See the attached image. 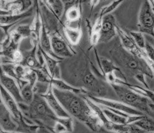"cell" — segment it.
<instances>
[{"label": "cell", "instance_id": "83f0119b", "mask_svg": "<svg viewBox=\"0 0 154 133\" xmlns=\"http://www.w3.org/2000/svg\"><path fill=\"white\" fill-rule=\"evenodd\" d=\"M130 34L136 45L140 49H144L145 50L146 42L142 33L139 32H131Z\"/></svg>", "mask_w": 154, "mask_h": 133}, {"label": "cell", "instance_id": "ba28073f", "mask_svg": "<svg viewBox=\"0 0 154 133\" xmlns=\"http://www.w3.org/2000/svg\"><path fill=\"white\" fill-rule=\"evenodd\" d=\"M0 83L5 90L14 97L18 104L24 103L21 96L20 88L17 81L4 72L1 66V61H0Z\"/></svg>", "mask_w": 154, "mask_h": 133}, {"label": "cell", "instance_id": "2e32d148", "mask_svg": "<svg viewBox=\"0 0 154 133\" xmlns=\"http://www.w3.org/2000/svg\"><path fill=\"white\" fill-rule=\"evenodd\" d=\"M40 47L43 52H45L49 55H51V57L56 58L57 60H60L54 53L52 51L51 37L49 36L48 32L43 23L40 34Z\"/></svg>", "mask_w": 154, "mask_h": 133}, {"label": "cell", "instance_id": "277c9868", "mask_svg": "<svg viewBox=\"0 0 154 133\" xmlns=\"http://www.w3.org/2000/svg\"><path fill=\"white\" fill-rule=\"evenodd\" d=\"M109 84L120 102L140 111L145 115L150 117L153 116L154 114L149 107V103L151 101L147 98L137 93L125 85L115 83Z\"/></svg>", "mask_w": 154, "mask_h": 133}, {"label": "cell", "instance_id": "8d00e7d4", "mask_svg": "<svg viewBox=\"0 0 154 133\" xmlns=\"http://www.w3.org/2000/svg\"><path fill=\"white\" fill-rule=\"evenodd\" d=\"M149 107H150V108L152 112L154 114V103L150 102L149 103Z\"/></svg>", "mask_w": 154, "mask_h": 133}, {"label": "cell", "instance_id": "d590c367", "mask_svg": "<svg viewBox=\"0 0 154 133\" xmlns=\"http://www.w3.org/2000/svg\"><path fill=\"white\" fill-rule=\"evenodd\" d=\"M95 133H117V132H114L113 131H111V130H108V129H106L104 127H102L100 130H98Z\"/></svg>", "mask_w": 154, "mask_h": 133}, {"label": "cell", "instance_id": "ac0fdd59", "mask_svg": "<svg viewBox=\"0 0 154 133\" xmlns=\"http://www.w3.org/2000/svg\"><path fill=\"white\" fill-rule=\"evenodd\" d=\"M105 128L117 133H146L134 124H117L110 122Z\"/></svg>", "mask_w": 154, "mask_h": 133}, {"label": "cell", "instance_id": "7402d4cb", "mask_svg": "<svg viewBox=\"0 0 154 133\" xmlns=\"http://www.w3.org/2000/svg\"><path fill=\"white\" fill-rule=\"evenodd\" d=\"M100 107L102 108L103 113L104 115H105L106 118L109 120V121H110L111 123L114 124H127V122H128L127 118L123 117L122 115L115 114L113 112H112V111L109 110L103 107L100 106Z\"/></svg>", "mask_w": 154, "mask_h": 133}, {"label": "cell", "instance_id": "60d3db41", "mask_svg": "<svg viewBox=\"0 0 154 133\" xmlns=\"http://www.w3.org/2000/svg\"><path fill=\"white\" fill-rule=\"evenodd\" d=\"M153 34H154V29H153Z\"/></svg>", "mask_w": 154, "mask_h": 133}, {"label": "cell", "instance_id": "b9f144b4", "mask_svg": "<svg viewBox=\"0 0 154 133\" xmlns=\"http://www.w3.org/2000/svg\"><path fill=\"white\" fill-rule=\"evenodd\" d=\"M0 85H1V83H0Z\"/></svg>", "mask_w": 154, "mask_h": 133}, {"label": "cell", "instance_id": "74e56055", "mask_svg": "<svg viewBox=\"0 0 154 133\" xmlns=\"http://www.w3.org/2000/svg\"><path fill=\"white\" fill-rule=\"evenodd\" d=\"M14 1V0H6L7 2H9V1Z\"/></svg>", "mask_w": 154, "mask_h": 133}, {"label": "cell", "instance_id": "5bb4252c", "mask_svg": "<svg viewBox=\"0 0 154 133\" xmlns=\"http://www.w3.org/2000/svg\"><path fill=\"white\" fill-rule=\"evenodd\" d=\"M32 0H14L6 3V10L11 14L18 15L25 13L32 8Z\"/></svg>", "mask_w": 154, "mask_h": 133}, {"label": "cell", "instance_id": "5b68a950", "mask_svg": "<svg viewBox=\"0 0 154 133\" xmlns=\"http://www.w3.org/2000/svg\"><path fill=\"white\" fill-rule=\"evenodd\" d=\"M81 81L87 95L99 98H107L108 89L105 84L99 80L92 72L87 68L81 74Z\"/></svg>", "mask_w": 154, "mask_h": 133}, {"label": "cell", "instance_id": "8fae6325", "mask_svg": "<svg viewBox=\"0 0 154 133\" xmlns=\"http://www.w3.org/2000/svg\"><path fill=\"white\" fill-rule=\"evenodd\" d=\"M114 22L115 19L113 15L108 14L104 16L98 41L106 43L113 38L115 35Z\"/></svg>", "mask_w": 154, "mask_h": 133}, {"label": "cell", "instance_id": "f1b7e54d", "mask_svg": "<svg viewBox=\"0 0 154 133\" xmlns=\"http://www.w3.org/2000/svg\"><path fill=\"white\" fill-rule=\"evenodd\" d=\"M23 38L28 37L32 34V29L30 25H20L15 29Z\"/></svg>", "mask_w": 154, "mask_h": 133}, {"label": "cell", "instance_id": "7bdbcfd3", "mask_svg": "<svg viewBox=\"0 0 154 133\" xmlns=\"http://www.w3.org/2000/svg\"><path fill=\"white\" fill-rule=\"evenodd\" d=\"M153 133H154V132H153Z\"/></svg>", "mask_w": 154, "mask_h": 133}, {"label": "cell", "instance_id": "8992f818", "mask_svg": "<svg viewBox=\"0 0 154 133\" xmlns=\"http://www.w3.org/2000/svg\"><path fill=\"white\" fill-rule=\"evenodd\" d=\"M87 96L89 98H90L91 100L94 102V103L104 107L117 110L120 111V112H124L125 114H128L131 115H145L143 113L140 112V111L137 110L133 107H131L129 106V105L121 102L119 100L117 101V100H115V99H112L99 98V97L89 95H87Z\"/></svg>", "mask_w": 154, "mask_h": 133}, {"label": "cell", "instance_id": "3957f363", "mask_svg": "<svg viewBox=\"0 0 154 133\" xmlns=\"http://www.w3.org/2000/svg\"><path fill=\"white\" fill-rule=\"evenodd\" d=\"M27 113L35 124L48 129H52L56 123L59 122L61 119L55 114L45 98L35 93L33 99L29 105Z\"/></svg>", "mask_w": 154, "mask_h": 133}, {"label": "cell", "instance_id": "6da1fadb", "mask_svg": "<svg viewBox=\"0 0 154 133\" xmlns=\"http://www.w3.org/2000/svg\"><path fill=\"white\" fill-rule=\"evenodd\" d=\"M52 90L55 96L71 117L79 120L94 132L103 127L101 120L84 97L73 92L60 90L52 86Z\"/></svg>", "mask_w": 154, "mask_h": 133}, {"label": "cell", "instance_id": "1f68e13d", "mask_svg": "<svg viewBox=\"0 0 154 133\" xmlns=\"http://www.w3.org/2000/svg\"><path fill=\"white\" fill-rule=\"evenodd\" d=\"M145 52L147 55V57L154 62V48L150 44L146 43L145 48Z\"/></svg>", "mask_w": 154, "mask_h": 133}, {"label": "cell", "instance_id": "7c38bea8", "mask_svg": "<svg viewBox=\"0 0 154 133\" xmlns=\"http://www.w3.org/2000/svg\"><path fill=\"white\" fill-rule=\"evenodd\" d=\"M42 96L45 99V100L49 105V107H51L53 112L59 118L65 119L71 117L66 111L65 110L61 103L59 102L57 98L54 95L52 90V85L48 92L46 94H45V95H42Z\"/></svg>", "mask_w": 154, "mask_h": 133}, {"label": "cell", "instance_id": "9c48e42d", "mask_svg": "<svg viewBox=\"0 0 154 133\" xmlns=\"http://www.w3.org/2000/svg\"><path fill=\"white\" fill-rule=\"evenodd\" d=\"M139 21L142 31L153 34L154 14L148 0L143 3L139 15Z\"/></svg>", "mask_w": 154, "mask_h": 133}, {"label": "cell", "instance_id": "e575fe53", "mask_svg": "<svg viewBox=\"0 0 154 133\" xmlns=\"http://www.w3.org/2000/svg\"><path fill=\"white\" fill-rule=\"evenodd\" d=\"M38 133H54L51 130L48 129V128L43 126H40L39 130L38 131Z\"/></svg>", "mask_w": 154, "mask_h": 133}, {"label": "cell", "instance_id": "9a60e30c", "mask_svg": "<svg viewBox=\"0 0 154 133\" xmlns=\"http://www.w3.org/2000/svg\"><path fill=\"white\" fill-rule=\"evenodd\" d=\"M39 49L42 54L44 63L46 65V68L49 74L54 79H60V69L58 65L59 62L57 60L51 57V55H49L45 52H43L40 46Z\"/></svg>", "mask_w": 154, "mask_h": 133}, {"label": "cell", "instance_id": "d6a6232c", "mask_svg": "<svg viewBox=\"0 0 154 133\" xmlns=\"http://www.w3.org/2000/svg\"><path fill=\"white\" fill-rule=\"evenodd\" d=\"M64 6V15L70 8L75 6L77 0H61ZM63 15V16H64Z\"/></svg>", "mask_w": 154, "mask_h": 133}, {"label": "cell", "instance_id": "30bf717a", "mask_svg": "<svg viewBox=\"0 0 154 133\" xmlns=\"http://www.w3.org/2000/svg\"><path fill=\"white\" fill-rule=\"evenodd\" d=\"M51 45L54 53L60 59L69 58L73 56L68 44L59 36L54 34L51 37Z\"/></svg>", "mask_w": 154, "mask_h": 133}, {"label": "cell", "instance_id": "44dd1931", "mask_svg": "<svg viewBox=\"0 0 154 133\" xmlns=\"http://www.w3.org/2000/svg\"><path fill=\"white\" fill-rule=\"evenodd\" d=\"M133 124L145 132H154V119L149 115H144Z\"/></svg>", "mask_w": 154, "mask_h": 133}, {"label": "cell", "instance_id": "d6986e66", "mask_svg": "<svg viewBox=\"0 0 154 133\" xmlns=\"http://www.w3.org/2000/svg\"><path fill=\"white\" fill-rule=\"evenodd\" d=\"M32 11H33V9L31 8L27 12L21 14H8L0 15V27H2V25L7 26L13 25L20 20L28 17V16L32 15Z\"/></svg>", "mask_w": 154, "mask_h": 133}, {"label": "cell", "instance_id": "cb8c5ba5", "mask_svg": "<svg viewBox=\"0 0 154 133\" xmlns=\"http://www.w3.org/2000/svg\"><path fill=\"white\" fill-rule=\"evenodd\" d=\"M64 33L71 44H76L79 43L82 34L80 29L66 26L64 28Z\"/></svg>", "mask_w": 154, "mask_h": 133}, {"label": "cell", "instance_id": "603a6c76", "mask_svg": "<svg viewBox=\"0 0 154 133\" xmlns=\"http://www.w3.org/2000/svg\"><path fill=\"white\" fill-rule=\"evenodd\" d=\"M20 94L24 103L28 105H30L35 95L33 87L28 82H27L23 87H20Z\"/></svg>", "mask_w": 154, "mask_h": 133}, {"label": "cell", "instance_id": "4fadbf2b", "mask_svg": "<svg viewBox=\"0 0 154 133\" xmlns=\"http://www.w3.org/2000/svg\"><path fill=\"white\" fill-rule=\"evenodd\" d=\"M0 127L4 132H17V125L3 103L0 104Z\"/></svg>", "mask_w": 154, "mask_h": 133}, {"label": "cell", "instance_id": "d4e9b609", "mask_svg": "<svg viewBox=\"0 0 154 133\" xmlns=\"http://www.w3.org/2000/svg\"><path fill=\"white\" fill-rule=\"evenodd\" d=\"M47 3L59 19L64 15V6L61 0H47Z\"/></svg>", "mask_w": 154, "mask_h": 133}, {"label": "cell", "instance_id": "f546056e", "mask_svg": "<svg viewBox=\"0 0 154 133\" xmlns=\"http://www.w3.org/2000/svg\"><path fill=\"white\" fill-rule=\"evenodd\" d=\"M101 64L103 71L106 74L112 73L117 68V66H115L112 62L104 58H102L101 59Z\"/></svg>", "mask_w": 154, "mask_h": 133}, {"label": "cell", "instance_id": "836d02e7", "mask_svg": "<svg viewBox=\"0 0 154 133\" xmlns=\"http://www.w3.org/2000/svg\"><path fill=\"white\" fill-rule=\"evenodd\" d=\"M122 1V0H118V1H115V3H113V4H112L110 6H109L106 10V12H105V13H108V12H110V11H112L113 8H115V7H116L117 5Z\"/></svg>", "mask_w": 154, "mask_h": 133}, {"label": "cell", "instance_id": "7a4b0ae2", "mask_svg": "<svg viewBox=\"0 0 154 133\" xmlns=\"http://www.w3.org/2000/svg\"><path fill=\"white\" fill-rule=\"evenodd\" d=\"M109 55L113 63L125 75L134 78L139 74H144L151 79L154 77L152 69L146 60L127 50L122 44H115L109 51Z\"/></svg>", "mask_w": 154, "mask_h": 133}, {"label": "cell", "instance_id": "4316f807", "mask_svg": "<svg viewBox=\"0 0 154 133\" xmlns=\"http://www.w3.org/2000/svg\"><path fill=\"white\" fill-rule=\"evenodd\" d=\"M64 16H65L67 20L71 22L77 21L78 19H79L80 16V10L78 7L74 6L68 10Z\"/></svg>", "mask_w": 154, "mask_h": 133}, {"label": "cell", "instance_id": "e0dca14e", "mask_svg": "<svg viewBox=\"0 0 154 133\" xmlns=\"http://www.w3.org/2000/svg\"><path fill=\"white\" fill-rule=\"evenodd\" d=\"M36 46H35L31 52H28L25 55H23V61H22L20 64L32 70L43 69V64L38 61L36 57Z\"/></svg>", "mask_w": 154, "mask_h": 133}, {"label": "cell", "instance_id": "ab89813d", "mask_svg": "<svg viewBox=\"0 0 154 133\" xmlns=\"http://www.w3.org/2000/svg\"><path fill=\"white\" fill-rule=\"evenodd\" d=\"M1 131H2V129H1V127H0V132Z\"/></svg>", "mask_w": 154, "mask_h": 133}, {"label": "cell", "instance_id": "4dcf8cb0", "mask_svg": "<svg viewBox=\"0 0 154 133\" xmlns=\"http://www.w3.org/2000/svg\"><path fill=\"white\" fill-rule=\"evenodd\" d=\"M8 37L10 38V40L11 41H12L13 42L17 44H19L20 40L23 39V37H21V36L15 29L12 30L10 32V34H8Z\"/></svg>", "mask_w": 154, "mask_h": 133}, {"label": "cell", "instance_id": "52a82bcc", "mask_svg": "<svg viewBox=\"0 0 154 133\" xmlns=\"http://www.w3.org/2000/svg\"><path fill=\"white\" fill-rule=\"evenodd\" d=\"M38 1L42 23L45 25L46 29L49 32H57L59 18L54 13L47 2L43 0H38Z\"/></svg>", "mask_w": 154, "mask_h": 133}, {"label": "cell", "instance_id": "f35d334b", "mask_svg": "<svg viewBox=\"0 0 154 133\" xmlns=\"http://www.w3.org/2000/svg\"><path fill=\"white\" fill-rule=\"evenodd\" d=\"M43 1H45V2H47V0H43Z\"/></svg>", "mask_w": 154, "mask_h": 133}, {"label": "cell", "instance_id": "484cf974", "mask_svg": "<svg viewBox=\"0 0 154 133\" xmlns=\"http://www.w3.org/2000/svg\"><path fill=\"white\" fill-rule=\"evenodd\" d=\"M51 87V84L48 83L36 81L33 86V91L34 93L42 96L48 92Z\"/></svg>", "mask_w": 154, "mask_h": 133}, {"label": "cell", "instance_id": "ffe728a7", "mask_svg": "<svg viewBox=\"0 0 154 133\" xmlns=\"http://www.w3.org/2000/svg\"><path fill=\"white\" fill-rule=\"evenodd\" d=\"M51 84L52 86L59 89L60 90L73 92L75 93L78 94V95H79L80 93H87L85 90H84V89L75 87L73 86H71L70 84H68V83L64 82V81L61 80L60 79L52 78Z\"/></svg>", "mask_w": 154, "mask_h": 133}]
</instances>
